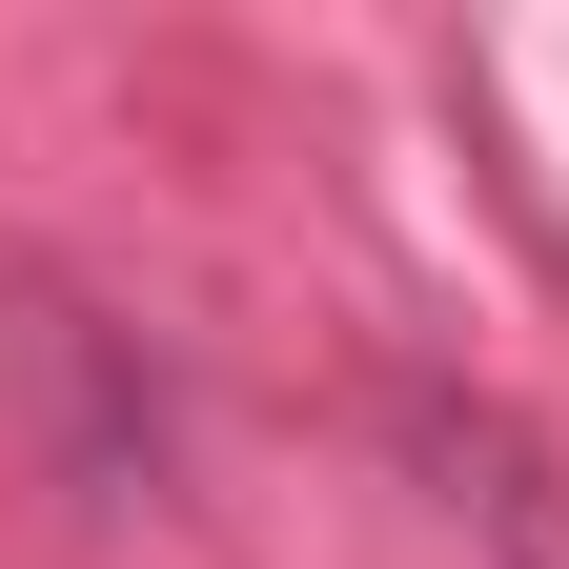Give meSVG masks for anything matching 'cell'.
I'll return each instance as SVG.
<instances>
[{
  "label": "cell",
  "mask_w": 569,
  "mask_h": 569,
  "mask_svg": "<svg viewBox=\"0 0 569 569\" xmlns=\"http://www.w3.org/2000/svg\"><path fill=\"white\" fill-rule=\"evenodd\" d=\"M387 427H407L427 509H448V529H488V569H569V468L529 448L509 407H468V387H407Z\"/></svg>",
  "instance_id": "cell-1"
}]
</instances>
